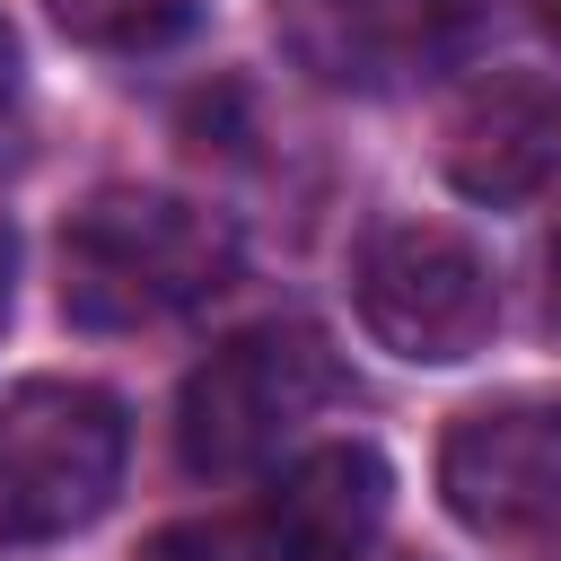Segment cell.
<instances>
[{
    "mask_svg": "<svg viewBox=\"0 0 561 561\" xmlns=\"http://www.w3.org/2000/svg\"><path fill=\"white\" fill-rule=\"evenodd\" d=\"M482 9L473 0H272L280 53L316 88L386 96L412 79H438L473 53Z\"/></svg>",
    "mask_w": 561,
    "mask_h": 561,
    "instance_id": "cell-5",
    "label": "cell"
},
{
    "mask_svg": "<svg viewBox=\"0 0 561 561\" xmlns=\"http://www.w3.org/2000/svg\"><path fill=\"white\" fill-rule=\"evenodd\" d=\"M386 508H394L386 456L368 438H333V447H307L272 482L263 543H272V561H359L386 535Z\"/></svg>",
    "mask_w": 561,
    "mask_h": 561,
    "instance_id": "cell-8",
    "label": "cell"
},
{
    "mask_svg": "<svg viewBox=\"0 0 561 561\" xmlns=\"http://www.w3.org/2000/svg\"><path fill=\"white\" fill-rule=\"evenodd\" d=\"M237 272V228L184 193H96L61 228V316L88 333H140Z\"/></svg>",
    "mask_w": 561,
    "mask_h": 561,
    "instance_id": "cell-1",
    "label": "cell"
},
{
    "mask_svg": "<svg viewBox=\"0 0 561 561\" xmlns=\"http://www.w3.org/2000/svg\"><path fill=\"white\" fill-rule=\"evenodd\" d=\"M140 561H245V552H237V535H219V526H167Z\"/></svg>",
    "mask_w": 561,
    "mask_h": 561,
    "instance_id": "cell-10",
    "label": "cell"
},
{
    "mask_svg": "<svg viewBox=\"0 0 561 561\" xmlns=\"http://www.w3.org/2000/svg\"><path fill=\"white\" fill-rule=\"evenodd\" d=\"M543 26H552V35H561V0H543Z\"/></svg>",
    "mask_w": 561,
    "mask_h": 561,
    "instance_id": "cell-14",
    "label": "cell"
},
{
    "mask_svg": "<svg viewBox=\"0 0 561 561\" xmlns=\"http://www.w3.org/2000/svg\"><path fill=\"white\" fill-rule=\"evenodd\" d=\"M18 114H26V53H18V35L0 18V158L18 149Z\"/></svg>",
    "mask_w": 561,
    "mask_h": 561,
    "instance_id": "cell-11",
    "label": "cell"
},
{
    "mask_svg": "<svg viewBox=\"0 0 561 561\" xmlns=\"http://www.w3.org/2000/svg\"><path fill=\"white\" fill-rule=\"evenodd\" d=\"M9 263H18V245H9V228H0V316H9Z\"/></svg>",
    "mask_w": 561,
    "mask_h": 561,
    "instance_id": "cell-13",
    "label": "cell"
},
{
    "mask_svg": "<svg viewBox=\"0 0 561 561\" xmlns=\"http://www.w3.org/2000/svg\"><path fill=\"white\" fill-rule=\"evenodd\" d=\"M438 158H447L456 193H473V202H526L561 167V96L535 70H482L456 96V114H447Z\"/></svg>",
    "mask_w": 561,
    "mask_h": 561,
    "instance_id": "cell-7",
    "label": "cell"
},
{
    "mask_svg": "<svg viewBox=\"0 0 561 561\" xmlns=\"http://www.w3.org/2000/svg\"><path fill=\"white\" fill-rule=\"evenodd\" d=\"M543 316H552V333H561V237H552V254H543Z\"/></svg>",
    "mask_w": 561,
    "mask_h": 561,
    "instance_id": "cell-12",
    "label": "cell"
},
{
    "mask_svg": "<svg viewBox=\"0 0 561 561\" xmlns=\"http://www.w3.org/2000/svg\"><path fill=\"white\" fill-rule=\"evenodd\" d=\"M351 298H359V324L394 359H421V368L473 359L500 324V280L482 245L447 219H377L359 237Z\"/></svg>",
    "mask_w": 561,
    "mask_h": 561,
    "instance_id": "cell-4",
    "label": "cell"
},
{
    "mask_svg": "<svg viewBox=\"0 0 561 561\" xmlns=\"http://www.w3.org/2000/svg\"><path fill=\"white\" fill-rule=\"evenodd\" d=\"M53 18L96 53H158L202 18V0H53Z\"/></svg>",
    "mask_w": 561,
    "mask_h": 561,
    "instance_id": "cell-9",
    "label": "cell"
},
{
    "mask_svg": "<svg viewBox=\"0 0 561 561\" xmlns=\"http://www.w3.org/2000/svg\"><path fill=\"white\" fill-rule=\"evenodd\" d=\"M333 394H342V359L316 324H298V316L245 324L184 377L175 456H184V473H245L280 438H298Z\"/></svg>",
    "mask_w": 561,
    "mask_h": 561,
    "instance_id": "cell-2",
    "label": "cell"
},
{
    "mask_svg": "<svg viewBox=\"0 0 561 561\" xmlns=\"http://www.w3.org/2000/svg\"><path fill=\"white\" fill-rule=\"evenodd\" d=\"M438 491H447L456 526H473V535L552 526L561 517V403L508 394V403L465 412L438 447Z\"/></svg>",
    "mask_w": 561,
    "mask_h": 561,
    "instance_id": "cell-6",
    "label": "cell"
},
{
    "mask_svg": "<svg viewBox=\"0 0 561 561\" xmlns=\"http://www.w3.org/2000/svg\"><path fill=\"white\" fill-rule=\"evenodd\" d=\"M123 403L79 377H35L0 403V543H53L105 517L123 482Z\"/></svg>",
    "mask_w": 561,
    "mask_h": 561,
    "instance_id": "cell-3",
    "label": "cell"
}]
</instances>
